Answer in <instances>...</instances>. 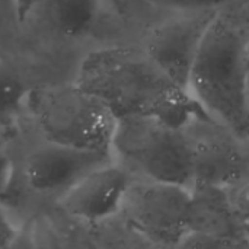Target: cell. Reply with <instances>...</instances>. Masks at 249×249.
<instances>
[{
  "label": "cell",
  "mask_w": 249,
  "mask_h": 249,
  "mask_svg": "<svg viewBox=\"0 0 249 249\" xmlns=\"http://www.w3.org/2000/svg\"><path fill=\"white\" fill-rule=\"evenodd\" d=\"M101 0H44L38 9H44L51 26L64 38H82L88 35L99 15Z\"/></svg>",
  "instance_id": "cell-11"
},
{
  "label": "cell",
  "mask_w": 249,
  "mask_h": 249,
  "mask_svg": "<svg viewBox=\"0 0 249 249\" xmlns=\"http://www.w3.org/2000/svg\"><path fill=\"white\" fill-rule=\"evenodd\" d=\"M114 162L112 153L77 149L53 142L34 149L25 162V179L38 194H64L93 169Z\"/></svg>",
  "instance_id": "cell-8"
},
{
  "label": "cell",
  "mask_w": 249,
  "mask_h": 249,
  "mask_svg": "<svg viewBox=\"0 0 249 249\" xmlns=\"http://www.w3.org/2000/svg\"><path fill=\"white\" fill-rule=\"evenodd\" d=\"M222 9L169 12L144 35V53L178 85L188 89L190 74L209 28Z\"/></svg>",
  "instance_id": "cell-7"
},
{
  "label": "cell",
  "mask_w": 249,
  "mask_h": 249,
  "mask_svg": "<svg viewBox=\"0 0 249 249\" xmlns=\"http://www.w3.org/2000/svg\"><path fill=\"white\" fill-rule=\"evenodd\" d=\"M114 162L133 178L194 185L191 152L184 127L152 115L117 118Z\"/></svg>",
  "instance_id": "cell-3"
},
{
  "label": "cell",
  "mask_w": 249,
  "mask_h": 249,
  "mask_svg": "<svg viewBox=\"0 0 249 249\" xmlns=\"http://www.w3.org/2000/svg\"><path fill=\"white\" fill-rule=\"evenodd\" d=\"M18 241V229L0 204V249L10 248Z\"/></svg>",
  "instance_id": "cell-15"
},
{
  "label": "cell",
  "mask_w": 249,
  "mask_h": 249,
  "mask_svg": "<svg viewBox=\"0 0 249 249\" xmlns=\"http://www.w3.org/2000/svg\"><path fill=\"white\" fill-rule=\"evenodd\" d=\"M44 0H15L16 3V10H18V16L23 20L31 12L36 10L41 3Z\"/></svg>",
  "instance_id": "cell-17"
},
{
  "label": "cell",
  "mask_w": 249,
  "mask_h": 249,
  "mask_svg": "<svg viewBox=\"0 0 249 249\" xmlns=\"http://www.w3.org/2000/svg\"><path fill=\"white\" fill-rule=\"evenodd\" d=\"M26 104L44 140L112 153L117 117L76 82L31 89Z\"/></svg>",
  "instance_id": "cell-4"
},
{
  "label": "cell",
  "mask_w": 249,
  "mask_h": 249,
  "mask_svg": "<svg viewBox=\"0 0 249 249\" xmlns=\"http://www.w3.org/2000/svg\"><path fill=\"white\" fill-rule=\"evenodd\" d=\"M190 209L191 188L133 178L118 216L150 245L181 247L190 236Z\"/></svg>",
  "instance_id": "cell-5"
},
{
  "label": "cell",
  "mask_w": 249,
  "mask_h": 249,
  "mask_svg": "<svg viewBox=\"0 0 249 249\" xmlns=\"http://www.w3.org/2000/svg\"><path fill=\"white\" fill-rule=\"evenodd\" d=\"M74 82L98 96L117 118L152 115L184 127L197 117L209 115L193 93L169 77L142 45L92 51L82 61Z\"/></svg>",
  "instance_id": "cell-1"
},
{
  "label": "cell",
  "mask_w": 249,
  "mask_h": 249,
  "mask_svg": "<svg viewBox=\"0 0 249 249\" xmlns=\"http://www.w3.org/2000/svg\"><path fill=\"white\" fill-rule=\"evenodd\" d=\"M188 139L194 185L235 190L249 181V140L210 115L184 125Z\"/></svg>",
  "instance_id": "cell-6"
},
{
  "label": "cell",
  "mask_w": 249,
  "mask_h": 249,
  "mask_svg": "<svg viewBox=\"0 0 249 249\" xmlns=\"http://www.w3.org/2000/svg\"><path fill=\"white\" fill-rule=\"evenodd\" d=\"M198 245H241L247 244L238 213L228 188L196 184L191 188L190 236Z\"/></svg>",
  "instance_id": "cell-10"
},
{
  "label": "cell",
  "mask_w": 249,
  "mask_h": 249,
  "mask_svg": "<svg viewBox=\"0 0 249 249\" xmlns=\"http://www.w3.org/2000/svg\"><path fill=\"white\" fill-rule=\"evenodd\" d=\"M13 178V162L10 156L0 150V197L9 190Z\"/></svg>",
  "instance_id": "cell-16"
},
{
  "label": "cell",
  "mask_w": 249,
  "mask_h": 249,
  "mask_svg": "<svg viewBox=\"0 0 249 249\" xmlns=\"http://www.w3.org/2000/svg\"><path fill=\"white\" fill-rule=\"evenodd\" d=\"M133 177L111 162L85 175L60 196V206L70 217L98 225L120 214L124 196Z\"/></svg>",
  "instance_id": "cell-9"
},
{
  "label": "cell",
  "mask_w": 249,
  "mask_h": 249,
  "mask_svg": "<svg viewBox=\"0 0 249 249\" xmlns=\"http://www.w3.org/2000/svg\"><path fill=\"white\" fill-rule=\"evenodd\" d=\"M31 88L19 70L0 58V120L15 114L28 99Z\"/></svg>",
  "instance_id": "cell-12"
},
{
  "label": "cell",
  "mask_w": 249,
  "mask_h": 249,
  "mask_svg": "<svg viewBox=\"0 0 249 249\" xmlns=\"http://www.w3.org/2000/svg\"><path fill=\"white\" fill-rule=\"evenodd\" d=\"M231 193H232V200L238 213L239 223L249 244V181L239 185L235 190H231Z\"/></svg>",
  "instance_id": "cell-14"
},
{
  "label": "cell",
  "mask_w": 249,
  "mask_h": 249,
  "mask_svg": "<svg viewBox=\"0 0 249 249\" xmlns=\"http://www.w3.org/2000/svg\"><path fill=\"white\" fill-rule=\"evenodd\" d=\"M247 67H248V88H249V36H248V48H247Z\"/></svg>",
  "instance_id": "cell-18"
},
{
  "label": "cell",
  "mask_w": 249,
  "mask_h": 249,
  "mask_svg": "<svg viewBox=\"0 0 249 249\" xmlns=\"http://www.w3.org/2000/svg\"><path fill=\"white\" fill-rule=\"evenodd\" d=\"M152 6L168 12H187L204 9H223L238 0H147Z\"/></svg>",
  "instance_id": "cell-13"
},
{
  "label": "cell",
  "mask_w": 249,
  "mask_h": 249,
  "mask_svg": "<svg viewBox=\"0 0 249 249\" xmlns=\"http://www.w3.org/2000/svg\"><path fill=\"white\" fill-rule=\"evenodd\" d=\"M245 16L232 4L217 13L194 61L188 90L209 115L249 140V19Z\"/></svg>",
  "instance_id": "cell-2"
}]
</instances>
